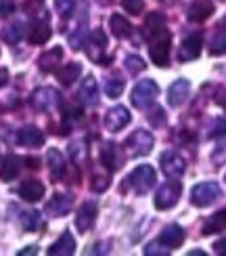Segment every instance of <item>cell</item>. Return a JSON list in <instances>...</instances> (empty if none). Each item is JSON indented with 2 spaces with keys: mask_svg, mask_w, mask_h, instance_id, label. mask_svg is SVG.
<instances>
[{
  "mask_svg": "<svg viewBox=\"0 0 226 256\" xmlns=\"http://www.w3.org/2000/svg\"><path fill=\"white\" fill-rule=\"evenodd\" d=\"M182 242H185V229H182L180 225H170V227H166L164 231H161V236H159V244L166 246L168 250L178 248Z\"/></svg>",
  "mask_w": 226,
  "mask_h": 256,
  "instance_id": "e0dca14e",
  "label": "cell"
},
{
  "mask_svg": "<svg viewBox=\"0 0 226 256\" xmlns=\"http://www.w3.org/2000/svg\"><path fill=\"white\" fill-rule=\"evenodd\" d=\"M159 2H164L166 6H172V4H176V2H178V0H159Z\"/></svg>",
  "mask_w": 226,
  "mask_h": 256,
  "instance_id": "f907efd6",
  "label": "cell"
},
{
  "mask_svg": "<svg viewBox=\"0 0 226 256\" xmlns=\"http://www.w3.org/2000/svg\"><path fill=\"white\" fill-rule=\"evenodd\" d=\"M149 55L151 61L159 68H166L168 61H170V34L164 30L161 34L151 38V48H149Z\"/></svg>",
  "mask_w": 226,
  "mask_h": 256,
  "instance_id": "5b68a950",
  "label": "cell"
},
{
  "mask_svg": "<svg viewBox=\"0 0 226 256\" xmlns=\"http://www.w3.org/2000/svg\"><path fill=\"white\" fill-rule=\"evenodd\" d=\"M159 164H161V170H164V174H166L168 178H180L182 174H185V168H187L182 156L176 154V152H166V154H161Z\"/></svg>",
  "mask_w": 226,
  "mask_h": 256,
  "instance_id": "9c48e42d",
  "label": "cell"
},
{
  "mask_svg": "<svg viewBox=\"0 0 226 256\" xmlns=\"http://www.w3.org/2000/svg\"><path fill=\"white\" fill-rule=\"evenodd\" d=\"M214 13V2L212 0H195V2H191L189 6V19L191 21H197V24H201V21L210 19Z\"/></svg>",
  "mask_w": 226,
  "mask_h": 256,
  "instance_id": "ffe728a7",
  "label": "cell"
},
{
  "mask_svg": "<svg viewBox=\"0 0 226 256\" xmlns=\"http://www.w3.org/2000/svg\"><path fill=\"white\" fill-rule=\"evenodd\" d=\"M101 164L107 170H115L120 166V158H117V147L113 143H105L101 147Z\"/></svg>",
  "mask_w": 226,
  "mask_h": 256,
  "instance_id": "f546056e",
  "label": "cell"
},
{
  "mask_svg": "<svg viewBox=\"0 0 226 256\" xmlns=\"http://www.w3.org/2000/svg\"><path fill=\"white\" fill-rule=\"evenodd\" d=\"M145 254L147 256H164V254H170V250L168 248L164 250L159 246V242H153V244H149V246L145 248Z\"/></svg>",
  "mask_w": 226,
  "mask_h": 256,
  "instance_id": "7bdbcfd3",
  "label": "cell"
},
{
  "mask_svg": "<svg viewBox=\"0 0 226 256\" xmlns=\"http://www.w3.org/2000/svg\"><path fill=\"white\" fill-rule=\"evenodd\" d=\"M107 187H109V176H92V191H96V194H101V191H105Z\"/></svg>",
  "mask_w": 226,
  "mask_h": 256,
  "instance_id": "60d3db41",
  "label": "cell"
},
{
  "mask_svg": "<svg viewBox=\"0 0 226 256\" xmlns=\"http://www.w3.org/2000/svg\"><path fill=\"white\" fill-rule=\"evenodd\" d=\"M52 36V30L48 26V19H40V21H34V24L29 26V32H27V40L31 42V44H46V42L50 40Z\"/></svg>",
  "mask_w": 226,
  "mask_h": 256,
  "instance_id": "7c38bea8",
  "label": "cell"
},
{
  "mask_svg": "<svg viewBox=\"0 0 226 256\" xmlns=\"http://www.w3.org/2000/svg\"><path fill=\"white\" fill-rule=\"evenodd\" d=\"M166 30V17L164 13H149L147 19H145V34L149 38H153L157 34Z\"/></svg>",
  "mask_w": 226,
  "mask_h": 256,
  "instance_id": "d4e9b609",
  "label": "cell"
},
{
  "mask_svg": "<svg viewBox=\"0 0 226 256\" xmlns=\"http://www.w3.org/2000/svg\"><path fill=\"white\" fill-rule=\"evenodd\" d=\"M46 164H48L52 180H55V183H61L63 176H65V160H63V154H59L57 149H48Z\"/></svg>",
  "mask_w": 226,
  "mask_h": 256,
  "instance_id": "ac0fdd59",
  "label": "cell"
},
{
  "mask_svg": "<svg viewBox=\"0 0 226 256\" xmlns=\"http://www.w3.org/2000/svg\"><path fill=\"white\" fill-rule=\"evenodd\" d=\"M224 110H226V103H224Z\"/></svg>",
  "mask_w": 226,
  "mask_h": 256,
  "instance_id": "f5cc1de1",
  "label": "cell"
},
{
  "mask_svg": "<svg viewBox=\"0 0 226 256\" xmlns=\"http://www.w3.org/2000/svg\"><path fill=\"white\" fill-rule=\"evenodd\" d=\"M180 194H182L180 183H176V180L166 183L164 187L157 191V196H155V208L157 210H170V208H174L178 198H180Z\"/></svg>",
  "mask_w": 226,
  "mask_h": 256,
  "instance_id": "ba28073f",
  "label": "cell"
},
{
  "mask_svg": "<svg viewBox=\"0 0 226 256\" xmlns=\"http://www.w3.org/2000/svg\"><path fill=\"white\" fill-rule=\"evenodd\" d=\"M130 112H128L124 105H117V108L109 110L105 116V128L109 132H120L122 128H126L128 124H130Z\"/></svg>",
  "mask_w": 226,
  "mask_h": 256,
  "instance_id": "30bf717a",
  "label": "cell"
},
{
  "mask_svg": "<svg viewBox=\"0 0 226 256\" xmlns=\"http://www.w3.org/2000/svg\"><path fill=\"white\" fill-rule=\"evenodd\" d=\"M38 252V246H27L25 250H19V256H27V254H36Z\"/></svg>",
  "mask_w": 226,
  "mask_h": 256,
  "instance_id": "c3c4849f",
  "label": "cell"
},
{
  "mask_svg": "<svg viewBox=\"0 0 226 256\" xmlns=\"http://www.w3.org/2000/svg\"><path fill=\"white\" fill-rule=\"evenodd\" d=\"M75 252V240L69 231H65L63 236L48 248V256H71Z\"/></svg>",
  "mask_w": 226,
  "mask_h": 256,
  "instance_id": "44dd1931",
  "label": "cell"
},
{
  "mask_svg": "<svg viewBox=\"0 0 226 256\" xmlns=\"http://www.w3.org/2000/svg\"><path fill=\"white\" fill-rule=\"evenodd\" d=\"M126 149H128V154L134 156V158L151 154V149H153V134H151L149 130L138 128V130H134L130 136L126 138Z\"/></svg>",
  "mask_w": 226,
  "mask_h": 256,
  "instance_id": "277c9868",
  "label": "cell"
},
{
  "mask_svg": "<svg viewBox=\"0 0 226 256\" xmlns=\"http://www.w3.org/2000/svg\"><path fill=\"white\" fill-rule=\"evenodd\" d=\"M124 80L122 78H109L107 80V84H105V92H107V97H111V99H115V97H120V94L124 92Z\"/></svg>",
  "mask_w": 226,
  "mask_h": 256,
  "instance_id": "d6a6232c",
  "label": "cell"
},
{
  "mask_svg": "<svg viewBox=\"0 0 226 256\" xmlns=\"http://www.w3.org/2000/svg\"><path fill=\"white\" fill-rule=\"evenodd\" d=\"M122 6L130 15H138V13H143V8H145V0H122Z\"/></svg>",
  "mask_w": 226,
  "mask_h": 256,
  "instance_id": "8d00e7d4",
  "label": "cell"
},
{
  "mask_svg": "<svg viewBox=\"0 0 226 256\" xmlns=\"http://www.w3.org/2000/svg\"><path fill=\"white\" fill-rule=\"evenodd\" d=\"M105 50H107V36H105V32H103V30L92 32L88 44H86V52H88V57H90L94 63L107 66V63L111 61V57L105 55Z\"/></svg>",
  "mask_w": 226,
  "mask_h": 256,
  "instance_id": "8992f818",
  "label": "cell"
},
{
  "mask_svg": "<svg viewBox=\"0 0 226 256\" xmlns=\"http://www.w3.org/2000/svg\"><path fill=\"white\" fill-rule=\"evenodd\" d=\"M126 180H128V185H130L138 196H145L147 191H151V189H153V185H155V170L151 166H147V164H143V166L134 168L132 174L128 176Z\"/></svg>",
  "mask_w": 226,
  "mask_h": 256,
  "instance_id": "7a4b0ae2",
  "label": "cell"
},
{
  "mask_svg": "<svg viewBox=\"0 0 226 256\" xmlns=\"http://www.w3.org/2000/svg\"><path fill=\"white\" fill-rule=\"evenodd\" d=\"M59 103H61V97L55 88L42 86V88H36L31 92V105H34L38 112H52Z\"/></svg>",
  "mask_w": 226,
  "mask_h": 256,
  "instance_id": "52a82bcc",
  "label": "cell"
},
{
  "mask_svg": "<svg viewBox=\"0 0 226 256\" xmlns=\"http://www.w3.org/2000/svg\"><path fill=\"white\" fill-rule=\"evenodd\" d=\"M189 92H191L189 80H176V82L168 88V103L172 105V108H180V105L187 101Z\"/></svg>",
  "mask_w": 226,
  "mask_h": 256,
  "instance_id": "2e32d148",
  "label": "cell"
},
{
  "mask_svg": "<svg viewBox=\"0 0 226 256\" xmlns=\"http://www.w3.org/2000/svg\"><path fill=\"white\" fill-rule=\"evenodd\" d=\"M78 97L82 103L86 105H96L99 103V84H96V80L92 76H88L82 84H80V92Z\"/></svg>",
  "mask_w": 226,
  "mask_h": 256,
  "instance_id": "603a6c76",
  "label": "cell"
},
{
  "mask_svg": "<svg viewBox=\"0 0 226 256\" xmlns=\"http://www.w3.org/2000/svg\"><path fill=\"white\" fill-rule=\"evenodd\" d=\"M212 162H214V166L226 164V141H222V143L212 152Z\"/></svg>",
  "mask_w": 226,
  "mask_h": 256,
  "instance_id": "74e56055",
  "label": "cell"
},
{
  "mask_svg": "<svg viewBox=\"0 0 226 256\" xmlns=\"http://www.w3.org/2000/svg\"><path fill=\"white\" fill-rule=\"evenodd\" d=\"M157 94H159V86L155 84V80H141L134 86L130 99H132L134 108L145 110V108H149V105L157 99Z\"/></svg>",
  "mask_w": 226,
  "mask_h": 256,
  "instance_id": "3957f363",
  "label": "cell"
},
{
  "mask_svg": "<svg viewBox=\"0 0 226 256\" xmlns=\"http://www.w3.org/2000/svg\"><path fill=\"white\" fill-rule=\"evenodd\" d=\"M199 55H201V36L199 34H193V36H189L180 44L178 59L180 61H193V59H197Z\"/></svg>",
  "mask_w": 226,
  "mask_h": 256,
  "instance_id": "d6986e66",
  "label": "cell"
},
{
  "mask_svg": "<svg viewBox=\"0 0 226 256\" xmlns=\"http://www.w3.org/2000/svg\"><path fill=\"white\" fill-rule=\"evenodd\" d=\"M73 206V198L69 194H57L46 202V212L50 216H65Z\"/></svg>",
  "mask_w": 226,
  "mask_h": 256,
  "instance_id": "4fadbf2b",
  "label": "cell"
},
{
  "mask_svg": "<svg viewBox=\"0 0 226 256\" xmlns=\"http://www.w3.org/2000/svg\"><path fill=\"white\" fill-rule=\"evenodd\" d=\"M222 134H226V120L224 118H216L212 122L210 136H222Z\"/></svg>",
  "mask_w": 226,
  "mask_h": 256,
  "instance_id": "ab89813d",
  "label": "cell"
},
{
  "mask_svg": "<svg viewBox=\"0 0 226 256\" xmlns=\"http://www.w3.org/2000/svg\"><path fill=\"white\" fill-rule=\"evenodd\" d=\"M69 154H71V158H73V162L80 166L84 160H86V154H88V152H86V143H84V141H80V143H71Z\"/></svg>",
  "mask_w": 226,
  "mask_h": 256,
  "instance_id": "836d02e7",
  "label": "cell"
},
{
  "mask_svg": "<svg viewBox=\"0 0 226 256\" xmlns=\"http://www.w3.org/2000/svg\"><path fill=\"white\" fill-rule=\"evenodd\" d=\"M226 231V208L218 210L216 214H212L206 222H203V236H212V233Z\"/></svg>",
  "mask_w": 226,
  "mask_h": 256,
  "instance_id": "cb8c5ba5",
  "label": "cell"
},
{
  "mask_svg": "<svg viewBox=\"0 0 226 256\" xmlns=\"http://www.w3.org/2000/svg\"><path fill=\"white\" fill-rule=\"evenodd\" d=\"M189 256H206V252H201V250H193V252H189Z\"/></svg>",
  "mask_w": 226,
  "mask_h": 256,
  "instance_id": "681fc988",
  "label": "cell"
},
{
  "mask_svg": "<svg viewBox=\"0 0 226 256\" xmlns=\"http://www.w3.org/2000/svg\"><path fill=\"white\" fill-rule=\"evenodd\" d=\"M13 13H15V2L13 0H0V15L10 17Z\"/></svg>",
  "mask_w": 226,
  "mask_h": 256,
  "instance_id": "ee69618b",
  "label": "cell"
},
{
  "mask_svg": "<svg viewBox=\"0 0 226 256\" xmlns=\"http://www.w3.org/2000/svg\"><path fill=\"white\" fill-rule=\"evenodd\" d=\"M17 141L23 147H42L44 145V132L36 126H23L17 134Z\"/></svg>",
  "mask_w": 226,
  "mask_h": 256,
  "instance_id": "9a60e30c",
  "label": "cell"
},
{
  "mask_svg": "<svg viewBox=\"0 0 226 256\" xmlns=\"http://www.w3.org/2000/svg\"><path fill=\"white\" fill-rule=\"evenodd\" d=\"M145 68H147L145 61L138 57V55H128L126 57V70L130 72V74H141Z\"/></svg>",
  "mask_w": 226,
  "mask_h": 256,
  "instance_id": "e575fe53",
  "label": "cell"
},
{
  "mask_svg": "<svg viewBox=\"0 0 226 256\" xmlns=\"http://www.w3.org/2000/svg\"><path fill=\"white\" fill-rule=\"evenodd\" d=\"M19 196L25 202H40L44 198V185L38 178H27L19 185Z\"/></svg>",
  "mask_w": 226,
  "mask_h": 256,
  "instance_id": "5bb4252c",
  "label": "cell"
},
{
  "mask_svg": "<svg viewBox=\"0 0 226 256\" xmlns=\"http://www.w3.org/2000/svg\"><path fill=\"white\" fill-rule=\"evenodd\" d=\"M214 252H216V254H222V256H226V238L214 244Z\"/></svg>",
  "mask_w": 226,
  "mask_h": 256,
  "instance_id": "f6af8a7d",
  "label": "cell"
},
{
  "mask_svg": "<svg viewBox=\"0 0 226 256\" xmlns=\"http://www.w3.org/2000/svg\"><path fill=\"white\" fill-rule=\"evenodd\" d=\"M218 198H222V189L218 183H214V180H206V183H199L191 189V202H193V206H197V208H206V206L214 204Z\"/></svg>",
  "mask_w": 226,
  "mask_h": 256,
  "instance_id": "6da1fadb",
  "label": "cell"
},
{
  "mask_svg": "<svg viewBox=\"0 0 226 256\" xmlns=\"http://www.w3.org/2000/svg\"><path fill=\"white\" fill-rule=\"evenodd\" d=\"M55 4H57V10L61 13V17L69 19L73 8H75V0H55Z\"/></svg>",
  "mask_w": 226,
  "mask_h": 256,
  "instance_id": "d590c367",
  "label": "cell"
},
{
  "mask_svg": "<svg viewBox=\"0 0 226 256\" xmlns=\"http://www.w3.org/2000/svg\"><path fill=\"white\" fill-rule=\"evenodd\" d=\"M96 220V204L94 202H84L80 206L78 214H75V227L80 229V233H88Z\"/></svg>",
  "mask_w": 226,
  "mask_h": 256,
  "instance_id": "8fae6325",
  "label": "cell"
},
{
  "mask_svg": "<svg viewBox=\"0 0 226 256\" xmlns=\"http://www.w3.org/2000/svg\"><path fill=\"white\" fill-rule=\"evenodd\" d=\"M6 82H8V70L0 68V88L6 86Z\"/></svg>",
  "mask_w": 226,
  "mask_h": 256,
  "instance_id": "bcb514c9",
  "label": "cell"
},
{
  "mask_svg": "<svg viewBox=\"0 0 226 256\" xmlns=\"http://www.w3.org/2000/svg\"><path fill=\"white\" fill-rule=\"evenodd\" d=\"M21 38H23V24H19V21H15L13 26H6L2 30V40L8 42V44H17Z\"/></svg>",
  "mask_w": 226,
  "mask_h": 256,
  "instance_id": "4dcf8cb0",
  "label": "cell"
},
{
  "mask_svg": "<svg viewBox=\"0 0 226 256\" xmlns=\"http://www.w3.org/2000/svg\"><path fill=\"white\" fill-rule=\"evenodd\" d=\"M210 52H212L214 57L226 55V28H224V26H218L216 32L212 34V40H210Z\"/></svg>",
  "mask_w": 226,
  "mask_h": 256,
  "instance_id": "83f0119b",
  "label": "cell"
},
{
  "mask_svg": "<svg viewBox=\"0 0 226 256\" xmlns=\"http://www.w3.org/2000/svg\"><path fill=\"white\" fill-rule=\"evenodd\" d=\"M80 74H82V66L73 61V63L63 66V70L57 72V78H59V82L63 84V86H71V84L80 78Z\"/></svg>",
  "mask_w": 226,
  "mask_h": 256,
  "instance_id": "484cf974",
  "label": "cell"
},
{
  "mask_svg": "<svg viewBox=\"0 0 226 256\" xmlns=\"http://www.w3.org/2000/svg\"><path fill=\"white\" fill-rule=\"evenodd\" d=\"M109 28L113 32V36H117V38H128L132 34L130 21H128L126 17H122V15H111L109 17Z\"/></svg>",
  "mask_w": 226,
  "mask_h": 256,
  "instance_id": "f1b7e54d",
  "label": "cell"
},
{
  "mask_svg": "<svg viewBox=\"0 0 226 256\" xmlns=\"http://www.w3.org/2000/svg\"><path fill=\"white\" fill-rule=\"evenodd\" d=\"M25 13L27 15H38V13H44V0H25Z\"/></svg>",
  "mask_w": 226,
  "mask_h": 256,
  "instance_id": "f35d334b",
  "label": "cell"
},
{
  "mask_svg": "<svg viewBox=\"0 0 226 256\" xmlns=\"http://www.w3.org/2000/svg\"><path fill=\"white\" fill-rule=\"evenodd\" d=\"M21 225H23L25 231H38V229H42V216H40V212H36V210L23 212V216H21Z\"/></svg>",
  "mask_w": 226,
  "mask_h": 256,
  "instance_id": "1f68e13d",
  "label": "cell"
},
{
  "mask_svg": "<svg viewBox=\"0 0 226 256\" xmlns=\"http://www.w3.org/2000/svg\"><path fill=\"white\" fill-rule=\"evenodd\" d=\"M99 2H101V4H109V2H111V0H99Z\"/></svg>",
  "mask_w": 226,
  "mask_h": 256,
  "instance_id": "816d5d0a",
  "label": "cell"
},
{
  "mask_svg": "<svg viewBox=\"0 0 226 256\" xmlns=\"http://www.w3.org/2000/svg\"><path fill=\"white\" fill-rule=\"evenodd\" d=\"M25 166L31 168V170H36V168H40V160L38 158H27L25 160Z\"/></svg>",
  "mask_w": 226,
  "mask_h": 256,
  "instance_id": "7dc6e473",
  "label": "cell"
},
{
  "mask_svg": "<svg viewBox=\"0 0 226 256\" xmlns=\"http://www.w3.org/2000/svg\"><path fill=\"white\" fill-rule=\"evenodd\" d=\"M19 168H21V160L17 156H6L0 164V178L2 180H13L19 174Z\"/></svg>",
  "mask_w": 226,
  "mask_h": 256,
  "instance_id": "4316f807",
  "label": "cell"
},
{
  "mask_svg": "<svg viewBox=\"0 0 226 256\" xmlns=\"http://www.w3.org/2000/svg\"><path fill=\"white\" fill-rule=\"evenodd\" d=\"M149 122L153 124V126H161V124H164V122H166V114H164V110H161V108H155L153 112L149 114Z\"/></svg>",
  "mask_w": 226,
  "mask_h": 256,
  "instance_id": "b9f144b4",
  "label": "cell"
},
{
  "mask_svg": "<svg viewBox=\"0 0 226 256\" xmlns=\"http://www.w3.org/2000/svg\"><path fill=\"white\" fill-rule=\"evenodd\" d=\"M63 61V48L61 46H52L50 50L42 52L38 59V66L42 72H55L59 68V63Z\"/></svg>",
  "mask_w": 226,
  "mask_h": 256,
  "instance_id": "7402d4cb",
  "label": "cell"
}]
</instances>
